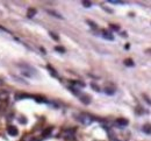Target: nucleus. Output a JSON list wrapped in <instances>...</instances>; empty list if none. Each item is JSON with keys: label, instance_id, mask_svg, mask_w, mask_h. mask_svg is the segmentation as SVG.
<instances>
[{"label": "nucleus", "instance_id": "16", "mask_svg": "<svg viewBox=\"0 0 151 141\" xmlns=\"http://www.w3.org/2000/svg\"><path fill=\"white\" fill-rule=\"evenodd\" d=\"M108 3L109 4H115V5H122V4H124V1H120V0H108Z\"/></svg>", "mask_w": 151, "mask_h": 141}, {"label": "nucleus", "instance_id": "4", "mask_svg": "<svg viewBox=\"0 0 151 141\" xmlns=\"http://www.w3.org/2000/svg\"><path fill=\"white\" fill-rule=\"evenodd\" d=\"M7 133L11 136H18L19 130H18V127H15L14 125H9V126H7Z\"/></svg>", "mask_w": 151, "mask_h": 141}, {"label": "nucleus", "instance_id": "13", "mask_svg": "<svg viewBox=\"0 0 151 141\" xmlns=\"http://www.w3.org/2000/svg\"><path fill=\"white\" fill-rule=\"evenodd\" d=\"M35 14H36V9H35V8H29V9H28L27 16H28V17H33Z\"/></svg>", "mask_w": 151, "mask_h": 141}, {"label": "nucleus", "instance_id": "6", "mask_svg": "<svg viewBox=\"0 0 151 141\" xmlns=\"http://www.w3.org/2000/svg\"><path fill=\"white\" fill-rule=\"evenodd\" d=\"M115 124H116V126H119V127H126V126H128L129 121L126 118H119V119L115 120Z\"/></svg>", "mask_w": 151, "mask_h": 141}, {"label": "nucleus", "instance_id": "23", "mask_svg": "<svg viewBox=\"0 0 151 141\" xmlns=\"http://www.w3.org/2000/svg\"><path fill=\"white\" fill-rule=\"evenodd\" d=\"M19 120H20V122H23V124H26V122H27V119L26 118H20Z\"/></svg>", "mask_w": 151, "mask_h": 141}, {"label": "nucleus", "instance_id": "19", "mask_svg": "<svg viewBox=\"0 0 151 141\" xmlns=\"http://www.w3.org/2000/svg\"><path fill=\"white\" fill-rule=\"evenodd\" d=\"M91 86H92V89H93L94 91H96V92H100V87H99L96 84H94V83H91Z\"/></svg>", "mask_w": 151, "mask_h": 141}, {"label": "nucleus", "instance_id": "12", "mask_svg": "<svg viewBox=\"0 0 151 141\" xmlns=\"http://www.w3.org/2000/svg\"><path fill=\"white\" fill-rule=\"evenodd\" d=\"M23 98H34L31 95H26V93H22V95H16V99H23Z\"/></svg>", "mask_w": 151, "mask_h": 141}, {"label": "nucleus", "instance_id": "8", "mask_svg": "<svg viewBox=\"0 0 151 141\" xmlns=\"http://www.w3.org/2000/svg\"><path fill=\"white\" fill-rule=\"evenodd\" d=\"M142 131H143L145 134L150 135V134H151V124H145V125H143Z\"/></svg>", "mask_w": 151, "mask_h": 141}, {"label": "nucleus", "instance_id": "22", "mask_svg": "<svg viewBox=\"0 0 151 141\" xmlns=\"http://www.w3.org/2000/svg\"><path fill=\"white\" fill-rule=\"evenodd\" d=\"M86 22H87V25H90L92 28H98V26H96V25H95L93 21H91V20H87Z\"/></svg>", "mask_w": 151, "mask_h": 141}, {"label": "nucleus", "instance_id": "1", "mask_svg": "<svg viewBox=\"0 0 151 141\" xmlns=\"http://www.w3.org/2000/svg\"><path fill=\"white\" fill-rule=\"evenodd\" d=\"M77 119H78V121L80 122V124H82L84 126H88L94 121V118L91 114H88V113H80L77 117Z\"/></svg>", "mask_w": 151, "mask_h": 141}, {"label": "nucleus", "instance_id": "11", "mask_svg": "<svg viewBox=\"0 0 151 141\" xmlns=\"http://www.w3.org/2000/svg\"><path fill=\"white\" fill-rule=\"evenodd\" d=\"M48 13H49L50 15H53V16L57 17V19H63V16H62L61 14H58L57 12H55V11H48Z\"/></svg>", "mask_w": 151, "mask_h": 141}, {"label": "nucleus", "instance_id": "18", "mask_svg": "<svg viewBox=\"0 0 151 141\" xmlns=\"http://www.w3.org/2000/svg\"><path fill=\"white\" fill-rule=\"evenodd\" d=\"M48 70H49V71H50V74H51L53 76H56V77H57V73H56L55 70H54L51 66H50V65H48Z\"/></svg>", "mask_w": 151, "mask_h": 141}, {"label": "nucleus", "instance_id": "7", "mask_svg": "<svg viewBox=\"0 0 151 141\" xmlns=\"http://www.w3.org/2000/svg\"><path fill=\"white\" fill-rule=\"evenodd\" d=\"M79 99H80V101H82L86 105H88L91 103V97L88 95H79Z\"/></svg>", "mask_w": 151, "mask_h": 141}, {"label": "nucleus", "instance_id": "2", "mask_svg": "<svg viewBox=\"0 0 151 141\" xmlns=\"http://www.w3.org/2000/svg\"><path fill=\"white\" fill-rule=\"evenodd\" d=\"M21 74L25 77H33V76H36L37 75V71L33 66H30L28 64H23L21 66Z\"/></svg>", "mask_w": 151, "mask_h": 141}, {"label": "nucleus", "instance_id": "9", "mask_svg": "<svg viewBox=\"0 0 151 141\" xmlns=\"http://www.w3.org/2000/svg\"><path fill=\"white\" fill-rule=\"evenodd\" d=\"M53 130H54V127H48L47 130H44V131H43V133H42V136H43V138H47V136H49L50 134H51Z\"/></svg>", "mask_w": 151, "mask_h": 141}, {"label": "nucleus", "instance_id": "25", "mask_svg": "<svg viewBox=\"0 0 151 141\" xmlns=\"http://www.w3.org/2000/svg\"><path fill=\"white\" fill-rule=\"evenodd\" d=\"M31 141H41V139H33Z\"/></svg>", "mask_w": 151, "mask_h": 141}, {"label": "nucleus", "instance_id": "17", "mask_svg": "<svg viewBox=\"0 0 151 141\" xmlns=\"http://www.w3.org/2000/svg\"><path fill=\"white\" fill-rule=\"evenodd\" d=\"M55 50L56 51H58V52H65V48L64 47H61V46H57V47H55Z\"/></svg>", "mask_w": 151, "mask_h": 141}, {"label": "nucleus", "instance_id": "10", "mask_svg": "<svg viewBox=\"0 0 151 141\" xmlns=\"http://www.w3.org/2000/svg\"><path fill=\"white\" fill-rule=\"evenodd\" d=\"M105 92L107 93V95H114L115 93V87H110V86H107V87H105Z\"/></svg>", "mask_w": 151, "mask_h": 141}, {"label": "nucleus", "instance_id": "5", "mask_svg": "<svg viewBox=\"0 0 151 141\" xmlns=\"http://www.w3.org/2000/svg\"><path fill=\"white\" fill-rule=\"evenodd\" d=\"M101 35H102V38L108 40V41H114V35L112 34L110 30H107V29H102L101 32Z\"/></svg>", "mask_w": 151, "mask_h": 141}, {"label": "nucleus", "instance_id": "15", "mask_svg": "<svg viewBox=\"0 0 151 141\" xmlns=\"http://www.w3.org/2000/svg\"><path fill=\"white\" fill-rule=\"evenodd\" d=\"M49 35H50V36H51L55 41H59V38H58V35L57 34H55L54 32H49Z\"/></svg>", "mask_w": 151, "mask_h": 141}, {"label": "nucleus", "instance_id": "24", "mask_svg": "<svg viewBox=\"0 0 151 141\" xmlns=\"http://www.w3.org/2000/svg\"><path fill=\"white\" fill-rule=\"evenodd\" d=\"M144 99H145V100H146L148 103H150V104H151V100H150V99H149V98H148L146 96H144Z\"/></svg>", "mask_w": 151, "mask_h": 141}, {"label": "nucleus", "instance_id": "20", "mask_svg": "<svg viewBox=\"0 0 151 141\" xmlns=\"http://www.w3.org/2000/svg\"><path fill=\"white\" fill-rule=\"evenodd\" d=\"M109 28L113 29V30H120V27H119V26L113 25V23H109Z\"/></svg>", "mask_w": 151, "mask_h": 141}, {"label": "nucleus", "instance_id": "14", "mask_svg": "<svg viewBox=\"0 0 151 141\" xmlns=\"http://www.w3.org/2000/svg\"><path fill=\"white\" fill-rule=\"evenodd\" d=\"M124 65H127V66H134V65H135V63L132 62L131 58H127V60H124Z\"/></svg>", "mask_w": 151, "mask_h": 141}, {"label": "nucleus", "instance_id": "21", "mask_svg": "<svg viewBox=\"0 0 151 141\" xmlns=\"http://www.w3.org/2000/svg\"><path fill=\"white\" fill-rule=\"evenodd\" d=\"M81 4H82L84 7H91L92 6V3L91 1H82Z\"/></svg>", "mask_w": 151, "mask_h": 141}, {"label": "nucleus", "instance_id": "3", "mask_svg": "<svg viewBox=\"0 0 151 141\" xmlns=\"http://www.w3.org/2000/svg\"><path fill=\"white\" fill-rule=\"evenodd\" d=\"M63 138L68 141H73L75 140V130H66L63 132Z\"/></svg>", "mask_w": 151, "mask_h": 141}]
</instances>
